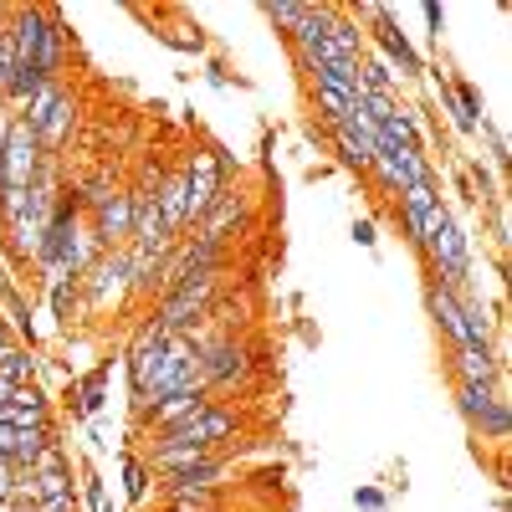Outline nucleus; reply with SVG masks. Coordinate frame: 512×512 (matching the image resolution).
I'll return each instance as SVG.
<instances>
[{"instance_id":"obj_1","label":"nucleus","mask_w":512,"mask_h":512,"mask_svg":"<svg viewBox=\"0 0 512 512\" xmlns=\"http://www.w3.org/2000/svg\"><path fill=\"white\" fill-rule=\"evenodd\" d=\"M210 292H216V272H185L175 287L159 297L154 323H159L164 333H195V323H200L205 308H210Z\"/></svg>"},{"instance_id":"obj_2","label":"nucleus","mask_w":512,"mask_h":512,"mask_svg":"<svg viewBox=\"0 0 512 512\" xmlns=\"http://www.w3.org/2000/svg\"><path fill=\"white\" fill-rule=\"evenodd\" d=\"M231 185H226V154L221 149H200V154H190V169H185V221H190V231L216 210V200L226 195Z\"/></svg>"},{"instance_id":"obj_3","label":"nucleus","mask_w":512,"mask_h":512,"mask_svg":"<svg viewBox=\"0 0 512 512\" xmlns=\"http://www.w3.org/2000/svg\"><path fill=\"white\" fill-rule=\"evenodd\" d=\"M231 431H236V410H226V405H216V400H205L190 420L159 431L154 446H205V451H216Z\"/></svg>"},{"instance_id":"obj_4","label":"nucleus","mask_w":512,"mask_h":512,"mask_svg":"<svg viewBox=\"0 0 512 512\" xmlns=\"http://www.w3.org/2000/svg\"><path fill=\"white\" fill-rule=\"evenodd\" d=\"M456 400H461V415L472 420L482 436L507 441V425H512V415H507V400L492 390V384H456Z\"/></svg>"},{"instance_id":"obj_5","label":"nucleus","mask_w":512,"mask_h":512,"mask_svg":"<svg viewBox=\"0 0 512 512\" xmlns=\"http://www.w3.org/2000/svg\"><path fill=\"white\" fill-rule=\"evenodd\" d=\"M0 169H6V190H31L36 169H41V139L36 128L11 118V134H6V159H0Z\"/></svg>"},{"instance_id":"obj_6","label":"nucleus","mask_w":512,"mask_h":512,"mask_svg":"<svg viewBox=\"0 0 512 512\" xmlns=\"http://www.w3.org/2000/svg\"><path fill=\"white\" fill-rule=\"evenodd\" d=\"M369 169L379 175V185L390 195H405L410 185H431V159H425L420 149H410V154H374Z\"/></svg>"},{"instance_id":"obj_7","label":"nucleus","mask_w":512,"mask_h":512,"mask_svg":"<svg viewBox=\"0 0 512 512\" xmlns=\"http://www.w3.org/2000/svg\"><path fill=\"white\" fill-rule=\"evenodd\" d=\"M369 16H374V41L384 47V62L395 67V77H415L420 72V52L410 47V36L400 31V21L384 6H369Z\"/></svg>"},{"instance_id":"obj_8","label":"nucleus","mask_w":512,"mask_h":512,"mask_svg":"<svg viewBox=\"0 0 512 512\" xmlns=\"http://www.w3.org/2000/svg\"><path fill=\"white\" fill-rule=\"evenodd\" d=\"M164 328L159 323H144L139 338H134V349H128V384H134V400L144 405L149 395V384H154V369H159V354H164Z\"/></svg>"},{"instance_id":"obj_9","label":"nucleus","mask_w":512,"mask_h":512,"mask_svg":"<svg viewBox=\"0 0 512 512\" xmlns=\"http://www.w3.org/2000/svg\"><path fill=\"white\" fill-rule=\"evenodd\" d=\"M246 374V349L236 338H216V344H200V379L205 390H221V384Z\"/></svg>"},{"instance_id":"obj_10","label":"nucleus","mask_w":512,"mask_h":512,"mask_svg":"<svg viewBox=\"0 0 512 512\" xmlns=\"http://www.w3.org/2000/svg\"><path fill=\"white\" fill-rule=\"evenodd\" d=\"M93 210H98L93 231H98V241H103V246H118V241H128V236H134V195H128V190H113V195H103Z\"/></svg>"},{"instance_id":"obj_11","label":"nucleus","mask_w":512,"mask_h":512,"mask_svg":"<svg viewBox=\"0 0 512 512\" xmlns=\"http://www.w3.org/2000/svg\"><path fill=\"white\" fill-rule=\"evenodd\" d=\"M77 287H88V297H93V308H108V292L118 297L123 287H128V262L113 251V256H98V262L88 267V277H82Z\"/></svg>"},{"instance_id":"obj_12","label":"nucleus","mask_w":512,"mask_h":512,"mask_svg":"<svg viewBox=\"0 0 512 512\" xmlns=\"http://www.w3.org/2000/svg\"><path fill=\"white\" fill-rule=\"evenodd\" d=\"M205 400H210V390H180V395H164L159 405H149V410H144V425L159 436V431H169V425L190 420V415H195Z\"/></svg>"},{"instance_id":"obj_13","label":"nucleus","mask_w":512,"mask_h":512,"mask_svg":"<svg viewBox=\"0 0 512 512\" xmlns=\"http://www.w3.org/2000/svg\"><path fill=\"white\" fill-rule=\"evenodd\" d=\"M241 221H246V200L226 190V195L216 200V210H210V216H205V221L195 226V241H210V246H226V236H231V231H236Z\"/></svg>"},{"instance_id":"obj_14","label":"nucleus","mask_w":512,"mask_h":512,"mask_svg":"<svg viewBox=\"0 0 512 512\" xmlns=\"http://www.w3.org/2000/svg\"><path fill=\"white\" fill-rule=\"evenodd\" d=\"M154 205H159V221H164L169 236L190 231V221H185V169H175V175H164V180H159Z\"/></svg>"},{"instance_id":"obj_15","label":"nucleus","mask_w":512,"mask_h":512,"mask_svg":"<svg viewBox=\"0 0 512 512\" xmlns=\"http://www.w3.org/2000/svg\"><path fill=\"white\" fill-rule=\"evenodd\" d=\"M431 318L446 328V338L456 349H472V328H466V313H461V297L456 292H446L441 282L431 287Z\"/></svg>"},{"instance_id":"obj_16","label":"nucleus","mask_w":512,"mask_h":512,"mask_svg":"<svg viewBox=\"0 0 512 512\" xmlns=\"http://www.w3.org/2000/svg\"><path fill=\"white\" fill-rule=\"evenodd\" d=\"M72 123H77V103L62 93V103L47 113V123L36 128V139H41V154H57L62 144H67V134H72Z\"/></svg>"},{"instance_id":"obj_17","label":"nucleus","mask_w":512,"mask_h":512,"mask_svg":"<svg viewBox=\"0 0 512 512\" xmlns=\"http://www.w3.org/2000/svg\"><path fill=\"white\" fill-rule=\"evenodd\" d=\"M164 512H221V497L210 487H164Z\"/></svg>"},{"instance_id":"obj_18","label":"nucleus","mask_w":512,"mask_h":512,"mask_svg":"<svg viewBox=\"0 0 512 512\" xmlns=\"http://www.w3.org/2000/svg\"><path fill=\"white\" fill-rule=\"evenodd\" d=\"M456 369H461V384H492V379H497V359H492V349H482V344L456 349Z\"/></svg>"},{"instance_id":"obj_19","label":"nucleus","mask_w":512,"mask_h":512,"mask_svg":"<svg viewBox=\"0 0 512 512\" xmlns=\"http://www.w3.org/2000/svg\"><path fill=\"white\" fill-rule=\"evenodd\" d=\"M57 103H62V88H57V82H41V88L26 98V108H21L16 118H21V123H31V128H41V123H47V113H52Z\"/></svg>"},{"instance_id":"obj_20","label":"nucleus","mask_w":512,"mask_h":512,"mask_svg":"<svg viewBox=\"0 0 512 512\" xmlns=\"http://www.w3.org/2000/svg\"><path fill=\"white\" fill-rule=\"evenodd\" d=\"M0 379L6 384H36V359L21 354V349H6L0 354Z\"/></svg>"},{"instance_id":"obj_21","label":"nucleus","mask_w":512,"mask_h":512,"mask_svg":"<svg viewBox=\"0 0 512 512\" xmlns=\"http://www.w3.org/2000/svg\"><path fill=\"white\" fill-rule=\"evenodd\" d=\"M333 134V149H338V159H344L349 169H369V159H374V149H364L354 134H344V128H328Z\"/></svg>"},{"instance_id":"obj_22","label":"nucleus","mask_w":512,"mask_h":512,"mask_svg":"<svg viewBox=\"0 0 512 512\" xmlns=\"http://www.w3.org/2000/svg\"><path fill=\"white\" fill-rule=\"evenodd\" d=\"M103 384H108V364H103V369H93L88 379H82V400H77V410H82V415H98V405H103Z\"/></svg>"},{"instance_id":"obj_23","label":"nucleus","mask_w":512,"mask_h":512,"mask_svg":"<svg viewBox=\"0 0 512 512\" xmlns=\"http://www.w3.org/2000/svg\"><path fill=\"white\" fill-rule=\"evenodd\" d=\"M313 93H318V113H323V123H328V128H344V118H349L354 103H349V98H338V93H328V88H313Z\"/></svg>"},{"instance_id":"obj_24","label":"nucleus","mask_w":512,"mask_h":512,"mask_svg":"<svg viewBox=\"0 0 512 512\" xmlns=\"http://www.w3.org/2000/svg\"><path fill=\"white\" fill-rule=\"evenodd\" d=\"M123 482H128V502H144V492H149V466H144L139 456H128V461H123Z\"/></svg>"},{"instance_id":"obj_25","label":"nucleus","mask_w":512,"mask_h":512,"mask_svg":"<svg viewBox=\"0 0 512 512\" xmlns=\"http://www.w3.org/2000/svg\"><path fill=\"white\" fill-rule=\"evenodd\" d=\"M11 82H16V41H11L6 26H0V98H6Z\"/></svg>"},{"instance_id":"obj_26","label":"nucleus","mask_w":512,"mask_h":512,"mask_svg":"<svg viewBox=\"0 0 512 512\" xmlns=\"http://www.w3.org/2000/svg\"><path fill=\"white\" fill-rule=\"evenodd\" d=\"M72 303H77V282H57V287H52V313H57L62 323L72 318Z\"/></svg>"},{"instance_id":"obj_27","label":"nucleus","mask_w":512,"mask_h":512,"mask_svg":"<svg viewBox=\"0 0 512 512\" xmlns=\"http://www.w3.org/2000/svg\"><path fill=\"white\" fill-rule=\"evenodd\" d=\"M267 16H272V21H277V26H282V31L292 36L297 26H303V16H308V6H267Z\"/></svg>"},{"instance_id":"obj_28","label":"nucleus","mask_w":512,"mask_h":512,"mask_svg":"<svg viewBox=\"0 0 512 512\" xmlns=\"http://www.w3.org/2000/svg\"><path fill=\"white\" fill-rule=\"evenodd\" d=\"M36 512H77V497L72 492H57V497H41Z\"/></svg>"},{"instance_id":"obj_29","label":"nucleus","mask_w":512,"mask_h":512,"mask_svg":"<svg viewBox=\"0 0 512 512\" xmlns=\"http://www.w3.org/2000/svg\"><path fill=\"white\" fill-rule=\"evenodd\" d=\"M354 502H359L364 512H384V492H374V487H359V492H354Z\"/></svg>"},{"instance_id":"obj_30","label":"nucleus","mask_w":512,"mask_h":512,"mask_svg":"<svg viewBox=\"0 0 512 512\" xmlns=\"http://www.w3.org/2000/svg\"><path fill=\"white\" fill-rule=\"evenodd\" d=\"M88 507H93V512H108V492H103L98 477H88Z\"/></svg>"},{"instance_id":"obj_31","label":"nucleus","mask_w":512,"mask_h":512,"mask_svg":"<svg viewBox=\"0 0 512 512\" xmlns=\"http://www.w3.org/2000/svg\"><path fill=\"white\" fill-rule=\"evenodd\" d=\"M425 21H431V31L441 36V26H446V11H441V6H425Z\"/></svg>"},{"instance_id":"obj_32","label":"nucleus","mask_w":512,"mask_h":512,"mask_svg":"<svg viewBox=\"0 0 512 512\" xmlns=\"http://www.w3.org/2000/svg\"><path fill=\"white\" fill-rule=\"evenodd\" d=\"M354 236H359V246H374V241H379V236H374V226H369V221H359V226H354Z\"/></svg>"},{"instance_id":"obj_33","label":"nucleus","mask_w":512,"mask_h":512,"mask_svg":"<svg viewBox=\"0 0 512 512\" xmlns=\"http://www.w3.org/2000/svg\"><path fill=\"white\" fill-rule=\"evenodd\" d=\"M6 349H16V344H11V328L0 323V354H6Z\"/></svg>"}]
</instances>
